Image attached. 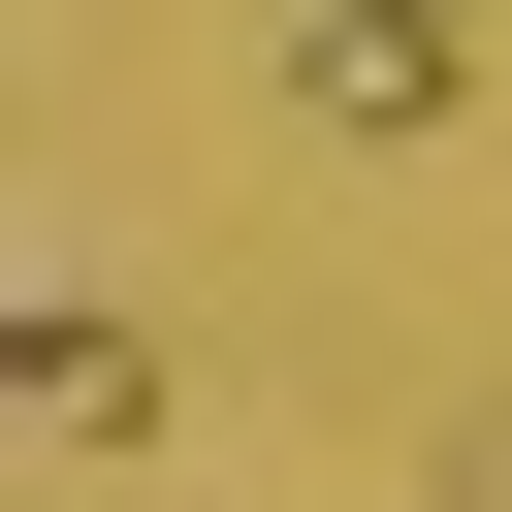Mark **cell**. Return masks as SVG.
I'll use <instances>...</instances> for the list:
<instances>
[{
	"mask_svg": "<svg viewBox=\"0 0 512 512\" xmlns=\"http://www.w3.org/2000/svg\"><path fill=\"white\" fill-rule=\"evenodd\" d=\"M448 64H480V32H448V0H288V96H320V128H416V96H448Z\"/></svg>",
	"mask_w": 512,
	"mask_h": 512,
	"instance_id": "1",
	"label": "cell"
},
{
	"mask_svg": "<svg viewBox=\"0 0 512 512\" xmlns=\"http://www.w3.org/2000/svg\"><path fill=\"white\" fill-rule=\"evenodd\" d=\"M0 416H32V448H128L160 352H128V320H0Z\"/></svg>",
	"mask_w": 512,
	"mask_h": 512,
	"instance_id": "2",
	"label": "cell"
},
{
	"mask_svg": "<svg viewBox=\"0 0 512 512\" xmlns=\"http://www.w3.org/2000/svg\"><path fill=\"white\" fill-rule=\"evenodd\" d=\"M448 32H480V0H448Z\"/></svg>",
	"mask_w": 512,
	"mask_h": 512,
	"instance_id": "3",
	"label": "cell"
}]
</instances>
